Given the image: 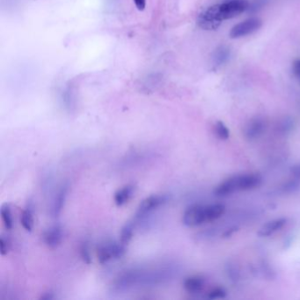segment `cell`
<instances>
[{"label":"cell","mask_w":300,"mask_h":300,"mask_svg":"<svg viewBox=\"0 0 300 300\" xmlns=\"http://www.w3.org/2000/svg\"><path fill=\"white\" fill-rule=\"evenodd\" d=\"M249 2L247 0H228L222 4L214 5L202 12L197 18V24L205 30H214L224 21L235 18L247 11Z\"/></svg>","instance_id":"6da1fadb"},{"label":"cell","mask_w":300,"mask_h":300,"mask_svg":"<svg viewBox=\"0 0 300 300\" xmlns=\"http://www.w3.org/2000/svg\"><path fill=\"white\" fill-rule=\"evenodd\" d=\"M172 272L169 269L159 268L152 270L132 269L124 272L117 279L118 289L131 288L136 285H154L170 278Z\"/></svg>","instance_id":"7a4b0ae2"},{"label":"cell","mask_w":300,"mask_h":300,"mask_svg":"<svg viewBox=\"0 0 300 300\" xmlns=\"http://www.w3.org/2000/svg\"><path fill=\"white\" fill-rule=\"evenodd\" d=\"M262 183V177L257 173L236 174L229 177L217 186L215 194L219 196H226L240 191H248L259 187Z\"/></svg>","instance_id":"3957f363"},{"label":"cell","mask_w":300,"mask_h":300,"mask_svg":"<svg viewBox=\"0 0 300 300\" xmlns=\"http://www.w3.org/2000/svg\"><path fill=\"white\" fill-rule=\"evenodd\" d=\"M126 253V246L122 242H106L97 248V259L101 264H105L114 259H120Z\"/></svg>","instance_id":"277c9868"},{"label":"cell","mask_w":300,"mask_h":300,"mask_svg":"<svg viewBox=\"0 0 300 300\" xmlns=\"http://www.w3.org/2000/svg\"><path fill=\"white\" fill-rule=\"evenodd\" d=\"M182 223L187 227H197L208 223L206 205H191L182 216Z\"/></svg>","instance_id":"5b68a950"},{"label":"cell","mask_w":300,"mask_h":300,"mask_svg":"<svg viewBox=\"0 0 300 300\" xmlns=\"http://www.w3.org/2000/svg\"><path fill=\"white\" fill-rule=\"evenodd\" d=\"M168 201V196L166 194H152L145 198L138 205V211L135 217V221L144 219L146 216L159 209L160 206L165 205Z\"/></svg>","instance_id":"8992f818"},{"label":"cell","mask_w":300,"mask_h":300,"mask_svg":"<svg viewBox=\"0 0 300 300\" xmlns=\"http://www.w3.org/2000/svg\"><path fill=\"white\" fill-rule=\"evenodd\" d=\"M261 26H262V22L261 19L256 18V17L247 19L233 27L230 32V37L232 39H239V38L249 36L258 31L261 29Z\"/></svg>","instance_id":"52a82bcc"},{"label":"cell","mask_w":300,"mask_h":300,"mask_svg":"<svg viewBox=\"0 0 300 300\" xmlns=\"http://www.w3.org/2000/svg\"><path fill=\"white\" fill-rule=\"evenodd\" d=\"M266 122L261 117H255L247 124L245 128V137L248 140H254L260 138L266 131Z\"/></svg>","instance_id":"ba28073f"},{"label":"cell","mask_w":300,"mask_h":300,"mask_svg":"<svg viewBox=\"0 0 300 300\" xmlns=\"http://www.w3.org/2000/svg\"><path fill=\"white\" fill-rule=\"evenodd\" d=\"M64 239V232L60 226H51L43 233V241L47 247L56 248L58 247Z\"/></svg>","instance_id":"9c48e42d"},{"label":"cell","mask_w":300,"mask_h":300,"mask_svg":"<svg viewBox=\"0 0 300 300\" xmlns=\"http://www.w3.org/2000/svg\"><path fill=\"white\" fill-rule=\"evenodd\" d=\"M286 224H287V219L285 218H279V219L270 220L261 226L260 230L258 231V235L263 238L272 236L280 230H282Z\"/></svg>","instance_id":"30bf717a"},{"label":"cell","mask_w":300,"mask_h":300,"mask_svg":"<svg viewBox=\"0 0 300 300\" xmlns=\"http://www.w3.org/2000/svg\"><path fill=\"white\" fill-rule=\"evenodd\" d=\"M68 191H69V186L67 184H64L59 188V190L57 191V194L54 197L52 206H51V215L55 219L58 218L63 211L64 204L67 198Z\"/></svg>","instance_id":"8fae6325"},{"label":"cell","mask_w":300,"mask_h":300,"mask_svg":"<svg viewBox=\"0 0 300 300\" xmlns=\"http://www.w3.org/2000/svg\"><path fill=\"white\" fill-rule=\"evenodd\" d=\"M205 286V278L202 275H191L184 280L183 287L190 294L201 292Z\"/></svg>","instance_id":"7c38bea8"},{"label":"cell","mask_w":300,"mask_h":300,"mask_svg":"<svg viewBox=\"0 0 300 300\" xmlns=\"http://www.w3.org/2000/svg\"><path fill=\"white\" fill-rule=\"evenodd\" d=\"M231 56H232V50L229 47L225 44L220 45L212 54V64L215 67H220L229 61Z\"/></svg>","instance_id":"4fadbf2b"},{"label":"cell","mask_w":300,"mask_h":300,"mask_svg":"<svg viewBox=\"0 0 300 300\" xmlns=\"http://www.w3.org/2000/svg\"><path fill=\"white\" fill-rule=\"evenodd\" d=\"M134 190L135 187L133 185H126L120 189H118L114 196L115 204L119 207L126 205L132 197V195L134 194Z\"/></svg>","instance_id":"5bb4252c"},{"label":"cell","mask_w":300,"mask_h":300,"mask_svg":"<svg viewBox=\"0 0 300 300\" xmlns=\"http://www.w3.org/2000/svg\"><path fill=\"white\" fill-rule=\"evenodd\" d=\"M226 206L222 204H212L206 205L208 223L214 222L226 213Z\"/></svg>","instance_id":"9a60e30c"},{"label":"cell","mask_w":300,"mask_h":300,"mask_svg":"<svg viewBox=\"0 0 300 300\" xmlns=\"http://www.w3.org/2000/svg\"><path fill=\"white\" fill-rule=\"evenodd\" d=\"M34 214L31 206H28L21 215V225L27 232H31L34 228Z\"/></svg>","instance_id":"2e32d148"},{"label":"cell","mask_w":300,"mask_h":300,"mask_svg":"<svg viewBox=\"0 0 300 300\" xmlns=\"http://www.w3.org/2000/svg\"><path fill=\"white\" fill-rule=\"evenodd\" d=\"M0 215H1L2 221L4 223L5 227L8 230L13 229L14 219H13V216H12L10 205L8 204H5V205H2L1 210H0Z\"/></svg>","instance_id":"e0dca14e"},{"label":"cell","mask_w":300,"mask_h":300,"mask_svg":"<svg viewBox=\"0 0 300 300\" xmlns=\"http://www.w3.org/2000/svg\"><path fill=\"white\" fill-rule=\"evenodd\" d=\"M135 226H136V222L133 220L132 222L127 223L121 231L120 241L125 246H127L128 244L130 243V241L133 237Z\"/></svg>","instance_id":"ac0fdd59"},{"label":"cell","mask_w":300,"mask_h":300,"mask_svg":"<svg viewBox=\"0 0 300 300\" xmlns=\"http://www.w3.org/2000/svg\"><path fill=\"white\" fill-rule=\"evenodd\" d=\"M215 133L221 140H227L230 138L229 129L222 121H218L215 124Z\"/></svg>","instance_id":"d6986e66"},{"label":"cell","mask_w":300,"mask_h":300,"mask_svg":"<svg viewBox=\"0 0 300 300\" xmlns=\"http://www.w3.org/2000/svg\"><path fill=\"white\" fill-rule=\"evenodd\" d=\"M79 254L81 257L82 261L85 262V264L90 265L92 263V256L90 253L88 244L86 242H83L79 247Z\"/></svg>","instance_id":"ffe728a7"},{"label":"cell","mask_w":300,"mask_h":300,"mask_svg":"<svg viewBox=\"0 0 300 300\" xmlns=\"http://www.w3.org/2000/svg\"><path fill=\"white\" fill-rule=\"evenodd\" d=\"M226 296V290L222 287H216L207 294V298L209 299H220L225 298Z\"/></svg>","instance_id":"44dd1931"},{"label":"cell","mask_w":300,"mask_h":300,"mask_svg":"<svg viewBox=\"0 0 300 300\" xmlns=\"http://www.w3.org/2000/svg\"><path fill=\"white\" fill-rule=\"evenodd\" d=\"M11 248V240L9 237L1 235L0 237V251L2 255H6L8 254Z\"/></svg>","instance_id":"7402d4cb"},{"label":"cell","mask_w":300,"mask_h":300,"mask_svg":"<svg viewBox=\"0 0 300 300\" xmlns=\"http://www.w3.org/2000/svg\"><path fill=\"white\" fill-rule=\"evenodd\" d=\"M268 2V0H253L251 3H249V8L247 11L250 13L258 12L265 7Z\"/></svg>","instance_id":"603a6c76"},{"label":"cell","mask_w":300,"mask_h":300,"mask_svg":"<svg viewBox=\"0 0 300 300\" xmlns=\"http://www.w3.org/2000/svg\"><path fill=\"white\" fill-rule=\"evenodd\" d=\"M136 8H138L139 11H143L146 6V0H133Z\"/></svg>","instance_id":"cb8c5ba5"},{"label":"cell","mask_w":300,"mask_h":300,"mask_svg":"<svg viewBox=\"0 0 300 300\" xmlns=\"http://www.w3.org/2000/svg\"><path fill=\"white\" fill-rule=\"evenodd\" d=\"M54 298V293L51 290L46 291V292L43 293L42 296H40V299L43 300H51Z\"/></svg>","instance_id":"d4e9b609"},{"label":"cell","mask_w":300,"mask_h":300,"mask_svg":"<svg viewBox=\"0 0 300 300\" xmlns=\"http://www.w3.org/2000/svg\"><path fill=\"white\" fill-rule=\"evenodd\" d=\"M293 71L294 73L300 78V60H296L293 64Z\"/></svg>","instance_id":"484cf974"},{"label":"cell","mask_w":300,"mask_h":300,"mask_svg":"<svg viewBox=\"0 0 300 300\" xmlns=\"http://www.w3.org/2000/svg\"><path fill=\"white\" fill-rule=\"evenodd\" d=\"M293 174L294 176L296 177L297 180H300V166H296L293 170Z\"/></svg>","instance_id":"4316f807"}]
</instances>
